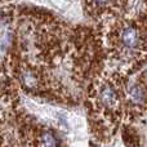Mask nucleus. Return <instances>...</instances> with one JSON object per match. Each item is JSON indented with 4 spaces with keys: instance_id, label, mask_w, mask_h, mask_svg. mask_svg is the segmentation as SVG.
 <instances>
[{
    "instance_id": "f257e3e1",
    "label": "nucleus",
    "mask_w": 147,
    "mask_h": 147,
    "mask_svg": "<svg viewBox=\"0 0 147 147\" xmlns=\"http://www.w3.org/2000/svg\"><path fill=\"white\" fill-rule=\"evenodd\" d=\"M123 79L124 76L110 71L97 78L90 84V114L98 124H101V121L109 123L116 129L125 102Z\"/></svg>"
}]
</instances>
